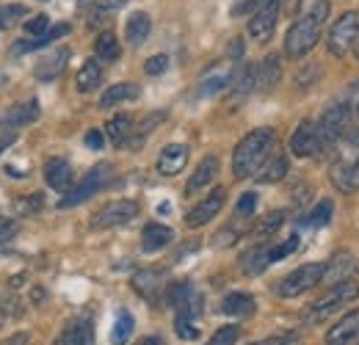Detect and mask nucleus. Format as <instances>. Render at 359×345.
<instances>
[{"mask_svg":"<svg viewBox=\"0 0 359 345\" xmlns=\"http://www.w3.org/2000/svg\"><path fill=\"white\" fill-rule=\"evenodd\" d=\"M276 147V133L271 128H257L246 133L232 152V174L235 180H249L266 166L271 149Z\"/></svg>","mask_w":359,"mask_h":345,"instance_id":"nucleus-1","label":"nucleus"},{"mask_svg":"<svg viewBox=\"0 0 359 345\" xmlns=\"http://www.w3.org/2000/svg\"><path fill=\"white\" fill-rule=\"evenodd\" d=\"M329 8H332L329 0H315L313 6L307 8V14H302L290 25V31L285 36V55L287 58H304L318 44V39L323 36V25H326Z\"/></svg>","mask_w":359,"mask_h":345,"instance_id":"nucleus-2","label":"nucleus"},{"mask_svg":"<svg viewBox=\"0 0 359 345\" xmlns=\"http://www.w3.org/2000/svg\"><path fill=\"white\" fill-rule=\"evenodd\" d=\"M359 296V285L354 279L348 282H340L334 288L326 290V296H320L318 302H313L304 312V323H323L326 318H332L337 309H343L348 302H357Z\"/></svg>","mask_w":359,"mask_h":345,"instance_id":"nucleus-3","label":"nucleus"},{"mask_svg":"<svg viewBox=\"0 0 359 345\" xmlns=\"http://www.w3.org/2000/svg\"><path fill=\"white\" fill-rule=\"evenodd\" d=\"M348 125H351V108L346 102H332L320 114V122L315 125L320 135V149H334V144L343 141Z\"/></svg>","mask_w":359,"mask_h":345,"instance_id":"nucleus-4","label":"nucleus"},{"mask_svg":"<svg viewBox=\"0 0 359 345\" xmlns=\"http://www.w3.org/2000/svg\"><path fill=\"white\" fill-rule=\"evenodd\" d=\"M323 271H326V262H307V265L290 271V273L276 285V293H279L282 299L304 296L307 290H313L315 285L323 282Z\"/></svg>","mask_w":359,"mask_h":345,"instance_id":"nucleus-5","label":"nucleus"},{"mask_svg":"<svg viewBox=\"0 0 359 345\" xmlns=\"http://www.w3.org/2000/svg\"><path fill=\"white\" fill-rule=\"evenodd\" d=\"M332 185L340 194H357L359 191V147H343V152L332 161Z\"/></svg>","mask_w":359,"mask_h":345,"instance_id":"nucleus-6","label":"nucleus"},{"mask_svg":"<svg viewBox=\"0 0 359 345\" xmlns=\"http://www.w3.org/2000/svg\"><path fill=\"white\" fill-rule=\"evenodd\" d=\"M359 42V11H346L334 20V25L326 34V47L332 55H348L351 47Z\"/></svg>","mask_w":359,"mask_h":345,"instance_id":"nucleus-7","label":"nucleus"},{"mask_svg":"<svg viewBox=\"0 0 359 345\" xmlns=\"http://www.w3.org/2000/svg\"><path fill=\"white\" fill-rule=\"evenodd\" d=\"M111 180H114V166H111V163H100V166H94V169H89V174H86L72 191H67V196L61 199V208L83 205V202L91 199L97 191H102Z\"/></svg>","mask_w":359,"mask_h":345,"instance_id":"nucleus-8","label":"nucleus"},{"mask_svg":"<svg viewBox=\"0 0 359 345\" xmlns=\"http://www.w3.org/2000/svg\"><path fill=\"white\" fill-rule=\"evenodd\" d=\"M279 11H282V0H260V6L252 11V20H249V34L255 42H269L273 36Z\"/></svg>","mask_w":359,"mask_h":345,"instance_id":"nucleus-9","label":"nucleus"},{"mask_svg":"<svg viewBox=\"0 0 359 345\" xmlns=\"http://www.w3.org/2000/svg\"><path fill=\"white\" fill-rule=\"evenodd\" d=\"M138 216V202L133 199H116V202H108L105 208H100L94 218H91V226L94 229H111V226H122L128 221H133Z\"/></svg>","mask_w":359,"mask_h":345,"instance_id":"nucleus-10","label":"nucleus"},{"mask_svg":"<svg viewBox=\"0 0 359 345\" xmlns=\"http://www.w3.org/2000/svg\"><path fill=\"white\" fill-rule=\"evenodd\" d=\"M166 288H169V279L163 268H144L133 276V290L149 304L161 302L166 296Z\"/></svg>","mask_w":359,"mask_h":345,"instance_id":"nucleus-11","label":"nucleus"},{"mask_svg":"<svg viewBox=\"0 0 359 345\" xmlns=\"http://www.w3.org/2000/svg\"><path fill=\"white\" fill-rule=\"evenodd\" d=\"M224 202H226V191L224 188H213L199 205H194L191 208V213L185 216V224L188 226H205L208 221H213V218L222 213V208H224Z\"/></svg>","mask_w":359,"mask_h":345,"instance_id":"nucleus-12","label":"nucleus"},{"mask_svg":"<svg viewBox=\"0 0 359 345\" xmlns=\"http://www.w3.org/2000/svg\"><path fill=\"white\" fill-rule=\"evenodd\" d=\"M290 152L296 158H313L320 152V135L313 122H302L296 133L290 135Z\"/></svg>","mask_w":359,"mask_h":345,"instance_id":"nucleus-13","label":"nucleus"},{"mask_svg":"<svg viewBox=\"0 0 359 345\" xmlns=\"http://www.w3.org/2000/svg\"><path fill=\"white\" fill-rule=\"evenodd\" d=\"M354 271H357V259L351 252H337L334 257L326 262V271H323V282L329 288L340 285V282H348L354 279Z\"/></svg>","mask_w":359,"mask_h":345,"instance_id":"nucleus-14","label":"nucleus"},{"mask_svg":"<svg viewBox=\"0 0 359 345\" xmlns=\"http://www.w3.org/2000/svg\"><path fill=\"white\" fill-rule=\"evenodd\" d=\"M67 61H69V47H58V50H53V53H47L42 55L39 61H36V67H34V75L39 78V81H55L64 69H67Z\"/></svg>","mask_w":359,"mask_h":345,"instance_id":"nucleus-15","label":"nucleus"},{"mask_svg":"<svg viewBox=\"0 0 359 345\" xmlns=\"http://www.w3.org/2000/svg\"><path fill=\"white\" fill-rule=\"evenodd\" d=\"M359 337V309L343 315L329 332H326V345H351Z\"/></svg>","mask_w":359,"mask_h":345,"instance_id":"nucleus-16","label":"nucleus"},{"mask_svg":"<svg viewBox=\"0 0 359 345\" xmlns=\"http://www.w3.org/2000/svg\"><path fill=\"white\" fill-rule=\"evenodd\" d=\"M252 88H257V67L255 64H246L241 72H235L232 83H229V105H241Z\"/></svg>","mask_w":359,"mask_h":345,"instance_id":"nucleus-17","label":"nucleus"},{"mask_svg":"<svg viewBox=\"0 0 359 345\" xmlns=\"http://www.w3.org/2000/svg\"><path fill=\"white\" fill-rule=\"evenodd\" d=\"M188 163V147L185 144H169L163 147V152L158 155V172L163 177H175L185 169Z\"/></svg>","mask_w":359,"mask_h":345,"instance_id":"nucleus-18","label":"nucleus"},{"mask_svg":"<svg viewBox=\"0 0 359 345\" xmlns=\"http://www.w3.org/2000/svg\"><path fill=\"white\" fill-rule=\"evenodd\" d=\"M36 119H39V102H36V100H25V102L11 105V108L3 114L0 125H6V128H25V125H31V122H36Z\"/></svg>","mask_w":359,"mask_h":345,"instance_id":"nucleus-19","label":"nucleus"},{"mask_svg":"<svg viewBox=\"0 0 359 345\" xmlns=\"http://www.w3.org/2000/svg\"><path fill=\"white\" fill-rule=\"evenodd\" d=\"M216 174H219V158H216V155L202 158L199 166H196L194 174H191V180L185 182V194H196V191L208 188V185L216 180Z\"/></svg>","mask_w":359,"mask_h":345,"instance_id":"nucleus-20","label":"nucleus"},{"mask_svg":"<svg viewBox=\"0 0 359 345\" xmlns=\"http://www.w3.org/2000/svg\"><path fill=\"white\" fill-rule=\"evenodd\" d=\"M45 180L53 191H69L72 188V166L64 158H53L45 163Z\"/></svg>","mask_w":359,"mask_h":345,"instance_id":"nucleus-21","label":"nucleus"},{"mask_svg":"<svg viewBox=\"0 0 359 345\" xmlns=\"http://www.w3.org/2000/svg\"><path fill=\"white\" fill-rule=\"evenodd\" d=\"M55 345H94V326H91L89 318H81V320H72L64 334L58 337Z\"/></svg>","mask_w":359,"mask_h":345,"instance_id":"nucleus-22","label":"nucleus"},{"mask_svg":"<svg viewBox=\"0 0 359 345\" xmlns=\"http://www.w3.org/2000/svg\"><path fill=\"white\" fill-rule=\"evenodd\" d=\"M175 238V232L163 224H147L144 226V235H141V249L144 252H161L163 246H169Z\"/></svg>","mask_w":359,"mask_h":345,"instance_id":"nucleus-23","label":"nucleus"},{"mask_svg":"<svg viewBox=\"0 0 359 345\" xmlns=\"http://www.w3.org/2000/svg\"><path fill=\"white\" fill-rule=\"evenodd\" d=\"M282 78V64H279V55H266L257 67V88L260 91H271V88L279 83Z\"/></svg>","mask_w":359,"mask_h":345,"instance_id":"nucleus-24","label":"nucleus"},{"mask_svg":"<svg viewBox=\"0 0 359 345\" xmlns=\"http://www.w3.org/2000/svg\"><path fill=\"white\" fill-rule=\"evenodd\" d=\"M138 94H141V86H135V83H116V86L105 88V94L100 97V108L105 111V108H114L119 102H130Z\"/></svg>","mask_w":359,"mask_h":345,"instance_id":"nucleus-25","label":"nucleus"},{"mask_svg":"<svg viewBox=\"0 0 359 345\" xmlns=\"http://www.w3.org/2000/svg\"><path fill=\"white\" fill-rule=\"evenodd\" d=\"M149 31H152V20H149V14L135 11V14H130V17H128L125 36H128V42H130V44H141L147 36H149Z\"/></svg>","mask_w":359,"mask_h":345,"instance_id":"nucleus-26","label":"nucleus"},{"mask_svg":"<svg viewBox=\"0 0 359 345\" xmlns=\"http://www.w3.org/2000/svg\"><path fill=\"white\" fill-rule=\"evenodd\" d=\"M222 312L229 318H246L255 312V299L249 293H229L222 302Z\"/></svg>","mask_w":359,"mask_h":345,"instance_id":"nucleus-27","label":"nucleus"},{"mask_svg":"<svg viewBox=\"0 0 359 345\" xmlns=\"http://www.w3.org/2000/svg\"><path fill=\"white\" fill-rule=\"evenodd\" d=\"M108 138L116 144V147H122V144H128L130 141V133H133V116L130 114H116L111 122H108Z\"/></svg>","mask_w":359,"mask_h":345,"instance_id":"nucleus-28","label":"nucleus"},{"mask_svg":"<svg viewBox=\"0 0 359 345\" xmlns=\"http://www.w3.org/2000/svg\"><path fill=\"white\" fill-rule=\"evenodd\" d=\"M232 78H235V72H232V69H216V72H210V75H205V78H202V83H199V94H202V97H213V94L224 91V88L232 83Z\"/></svg>","mask_w":359,"mask_h":345,"instance_id":"nucleus-29","label":"nucleus"},{"mask_svg":"<svg viewBox=\"0 0 359 345\" xmlns=\"http://www.w3.org/2000/svg\"><path fill=\"white\" fill-rule=\"evenodd\" d=\"M287 169H290L287 158H285V155H273L271 161H266V166H263L260 172L255 174V177H257V182H266V185H271V182H279V180H285Z\"/></svg>","mask_w":359,"mask_h":345,"instance_id":"nucleus-30","label":"nucleus"},{"mask_svg":"<svg viewBox=\"0 0 359 345\" xmlns=\"http://www.w3.org/2000/svg\"><path fill=\"white\" fill-rule=\"evenodd\" d=\"M133 315L128 309H119L116 312V320H114V329H111V345H125L133 337Z\"/></svg>","mask_w":359,"mask_h":345,"instance_id":"nucleus-31","label":"nucleus"},{"mask_svg":"<svg viewBox=\"0 0 359 345\" xmlns=\"http://www.w3.org/2000/svg\"><path fill=\"white\" fill-rule=\"evenodd\" d=\"M94 53H97L100 61H108L111 64V61H116L122 55V47H119V39L111 31H102L97 36V42H94Z\"/></svg>","mask_w":359,"mask_h":345,"instance_id":"nucleus-32","label":"nucleus"},{"mask_svg":"<svg viewBox=\"0 0 359 345\" xmlns=\"http://www.w3.org/2000/svg\"><path fill=\"white\" fill-rule=\"evenodd\" d=\"M269 249L271 246H255V249H249V252L241 257V268H243L246 273H260V271H266L271 265Z\"/></svg>","mask_w":359,"mask_h":345,"instance_id":"nucleus-33","label":"nucleus"},{"mask_svg":"<svg viewBox=\"0 0 359 345\" xmlns=\"http://www.w3.org/2000/svg\"><path fill=\"white\" fill-rule=\"evenodd\" d=\"M100 83H102V67L91 58V61H86V64L81 67V72H78V91L89 94V91H94Z\"/></svg>","mask_w":359,"mask_h":345,"instance_id":"nucleus-34","label":"nucleus"},{"mask_svg":"<svg viewBox=\"0 0 359 345\" xmlns=\"http://www.w3.org/2000/svg\"><path fill=\"white\" fill-rule=\"evenodd\" d=\"M64 34H69V25H67V22H58V25H53V28L47 31L39 42H31V39H28V42H17L11 53H28V50H39V47H45V44L55 42V39H58V36H64Z\"/></svg>","mask_w":359,"mask_h":345,"instance_id":"nucleus-35","label":"nucleus"},{"mask_svg":"<svg viewBox=\"0 0 359 345\" xmlns=\"http://www.w3.org/2000/svg\"><path fill=\"white\" fill-rule=\"evenodd\" d=\"M332 210H334L332 199H320L310 213L302 216V224H304V226H326V224L332 221Z\"/></svg>","mask_w":359,"mask_h":345,"instance_id":"nucleus-36","label":"nucleus"},{"mask_svg":"<svg viewBox=\"0 0 359 345\" xmlns=\"http://www.w3.org/2000/svg\"><path fill=\"white\" fill-rule=\"evenodd\" d=\"M25 14H28V8H25V6H20V3L0 6V28H11V25H17Z\"/></svg>","mask_w":359,"mask_h":345,"instance_id":"nucleus-37","label":"nucleus"},{"mask_svg":"<svg viewBox=\"0 0 359 345\" xmlns=\"http://www.w3.org/2000/svg\"><path fill=\"white\" fill-rule=\"evenodd\" d=\"M42 205H45L42 194H34V196H20V199L14 202V213H20V216H34V213H39V210H42Z\"/></svg>","mask_w":359,"mask_h":345,"instance_id":"nucleus-38","label":"nucleus"},{"mask_svg":"<svg viewBox=\"0 0 359 345\" xmlns=\"http://www.w3.org/2000/svg\"><path fill=\"white\" fill-rule=\"evenodd\" d=\"M47 31H50V17L47 14H36L25 22V34L31 36V42H39Z\"/></svg>","mask_w":359,"mask_h":345,"instance_id":"nucleus-39","label":"nucleus"},{"mask_svg":"<svg viewBox=\"0 0 359 345\" xmlns=\"http://www.w3.org/2000/svg\"><path fill=\"white\" fill-rule=\"evenodd\" d=\"M282 224H285V213H282V210H273V213H269V216L257 224V229H255V232H257L260 238H269V235H273Z\"/></svg>","mask_w":359,"mask_h":345,"instance_id":"nucleus-40","label":"nucleus"},{"mask_svg":"<svg viewBox=\"0 0 359 345\" xmlns=\"http://www.w3.org/2000/svg\"><path fill=\"white\" fill-rule=\"evenodd\" d=\"M238 337H241V326L229 323V326H222V329L210 337V343L208 345H235L238 343Z\"/></svg>","mask_w":359,"mask_h":345,"instance_id":"nucleus-41","label":"nucleus"},{"mask_svg":"<svg viewBox=\"0 0 359 345\" xmlns=\"http://www.w3.org/2000/svg\"><path fill=\"white\" fill-rule=\"evenodd\" d=\"M299 249V235H290L285 243H279V246H271L269 249V259L271 262H279V259H285L287 255H293Z\"/></svg>","mask_w":359,"mask_h":345,"instance_id":"nucleus-42","label":"nucleus"},{"mask_svg":"<svg viewBox=\"0 0 359 345\" xmlns=\"http://www.w3.org/2000/svg\"><path fill=\"white\" fill-rule=\"evenodd\" d=\"M158 122H163V114H152V116H147V119H144V125L138 128V133H135L133 138L128 141V144H130V149H138V144L144 141V135H147L149 130H155V125H158Z\"/></svg>","mask_w":359,"mask_h":345,"instance_id":"nucleus-43","label":"nucleus"},{"mask_svg":"<svg viewBox=\"0 0 359 345\" xmlns=\"http://www.w3.org/2000/svg\"><path fill=\"white\" fill-rule=\"evenodd\" d=\"M255 208H257V194H243L241 199H238V205H235V213L241 218H249L252 213H255Z\"/></svg>","mask_w":359,"mask_h":345,"instance_id":"nucleus-44","label":"nucleus"},{"mask_svg":"<svg viewBox=\"0 0 359 345\" xmlns=\"http://www.w3.org/2000/svg\"><path fill=\"white\" fill-rule=\"evenodd\" d=\"M175 332L182 340H199V329L194 326V320H185V318H177L175 320Z\"/></svg>","mask_w":359,"mask_h":345,"instance_id":"nucleus-45","label":"nucleus"},{"mask_svg":"<svg viewBox=\"0 0 359 345\" xmlns=\"http://www.w3.org/2000/svg\"><path fill=\"white\" fill-rule=\"evenodd\" d=\"M166 67H169V55L158 53V55H152V58L144 64V72H147V75H161V72H166Z\"/></svg>","mask_w":359,"mask_h":345,"instance_id":"nucleus-46","label":"nucleus"},{"mask_svg":"<svg viewBox=\"0 0 359 345\" xmlns=\"http://www.w3.org/2000/svg\"><path fill=\"white\" fill-rule=\"evenodd\" d=\"M17 235V221L8 216H0V243H8Z\"/></svg>","mask_w":359,"mask_h":345,"instance_id":"nucleus-47","label":"nucleus"},{"mask_svg":"<svg viewBox=\"0 0 359 345\" xmlns=\"http://www.w3.org/2000/svg\"><path fill=\"white\" fill-rule=\"evenodd\" d=\"M0 312H6V315H11V318H20V315H22V306L17 304L14 296H0Z\"/></svg>","mask_w":359,"mask_h":345,"instance_id":"nucleus-48","label":"nucleus"},{"mask_svg":"<svg viewBox=\"0 0 359 345\" xmlns=\"http://www.w3.org/2000/svg\"><path fill=\"white\" fill-rule=\"evenodd\" d=\"M266 345H299V334L296 332H279Z\"/></svg>","mask_w":359,"mask_h":345,"instance_id":"nucleus-49","label":"nucleus"},{"mask_svg":"<svg viewBox=\"0 0 359 345\" xmlns=\"http://www.w3.org/2000/svg\"><path fill=\"white\" fill-rule=\"evenodd\" d=\"M83 141H86V147H89V149H102V147H105V135H102L100 130H89Z\"/></svg>","mask_w":359,"mask_h":345,"instance_id":"nucleus-50","label":"nucleus"},{"mask_svg":"<svg viewBox=\"0 0 359 345\" xmlns=\"http://www.w3.org/2000/svg\"><path fill=\"white\" fill-rule=\"evenodd\" d=\"M260 6V0H235L232 3V14L238 17V14H246V11H255Z\"/></svg>","mask_w":359,"mask_h":345,"instance_id":"nucleus-51","label":"nucleus"},{"mask_svg":"<svg viewBox=\"0 0 359 345\" xmlns=\"http://www.w3.org/2000/svg\"><path fill=\"white\" fill-rule=\"evenodd\" d=\"M122 3H125V0H100V3H97V11H100V14H108V11L119 8Z\"/></svg>","mask_w":359,"mask_h":345,"instance_id":"nucleus-52","label":"nucleus"},{"mask_svg":"<svg viewBox=\"0 0 359 345\" xmlns=\"http://www.w3.org/2000/svg\"><path fill=\"white\" fill-rule=\"evenodd\" d=\"M28 343H31V337L25 332H17V334H11L8 340H3L0 345H28Z\"/></svg>","mask_w":359,"mask_h":345,"instance_id":"nucleus-53","label":"nucleus"},{"mask_svg":"<svg viewBox=\"0 0 359 345\" xmlns=\"http://www.w3.org/2000/svg\"><path fill=\"white\" fill-rule=\"evenodd\" d=\"M135 345H166V343H163L161 337H141Z\"/></svg>","mask_w":359,"mask_h":345,"instance_id":"nucleus-54","label":"nucleus"},{"mask_svg":"<svg viewBox=\"0 0 359 345\" xmlns=\"http://www.w3.org/2000/svg\"><path fill=\"white\" fill-rule=\"evenodd\" d=\"M11 141H14V135H0V152H3V149H6Z\"/></svg>","mask_w":359,"mask_h":345,"instance_id":"nucleus-55","label":"nucleus"},{"mask_svg":"<svg viewBox=\"0 0 359 345\" xmlns=\"http://www.w3.org/2000/svg\"><path fill=\"white\" fill-rule=\"evenodd\" d=\"M81 6H94V3H100V0H78Z\"/></svg>","mask_w":359,"mask_h":345,"instance_id":"nucleus-56","label":"nucleus"},{"mask_svg":"<svg viewBox=\"0 0 359 345\" xmlns=\"http://www.w3.org/2000/svg\"><path fill=\"white\" fill-rule=\"evenodd\" d=\"M357 58H359V42H357Z\"/></svg>","mask_w":359,"mask_h":345,"instance_id":"nucleus-57","label":"nucleus"},{"mask_svg":"<svg viewBox=\"0 0 359 345\" xmlns=\"http://www.w3.org/2000/svg\"><path fill=\"white\" fill-rule=\"evenodd\" d=\"M252 345H260V343H252Z\"/></svg>","mask_w":359,"mask_h":345,"instance_id":"nucleus-58","label":"nucleus"},{"mask_svg":"<svg viewBox=\"0 0 359 345\" xmlns=\"http://www.w3.org/2000/svg\"><path fill=\"white\" fill-rule=\"evenodd\" d=\"M357 114H359V105H357Z\"/></svg>","mask_w":359,"mask_h":345,"instance_id":"nucleus-59","label":"nucleus"}]
</instances>
